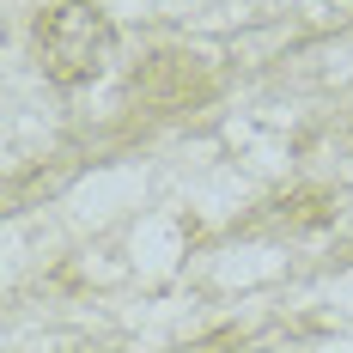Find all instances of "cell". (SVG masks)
<instances>
[{"instance_id": "cell-1", "label": "cell", "mask_w": 353, "mask_h": 353, "mask_svg": "<svg viewBox=\"0 0 353 353\" xmlns=\"http://www.w3.org/2000/svg\"><path fill=\"white\" fill-rule=\"evenodd\" d=\"M31 49H37L43 73H49L61 92H79V85H92V79L104 73V61L116 55V25H110L92 0H61V6H49V12L37 19Z\"/></svg>"}]
</instances>
